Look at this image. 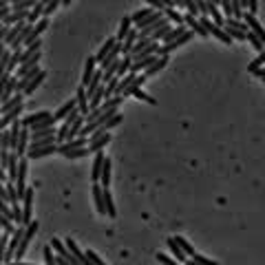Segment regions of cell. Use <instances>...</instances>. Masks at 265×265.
I'll list each match as a JSON object with an SVG mask.
<instances>
[{"label": "cell", "mask_w": 265, "mask_h": 265, "mask_svg": "<svg viewBox=\"0 0 265 265\" xmlns=\"http://www.w3.org/2000/svg\"><path fill=\"white\" fill-rule=\"evenodd\" d=\"M42 254H44V265H58V257H55V252L51 246H44Z\"/></svg>", "instance_id": "27"}, {"label": "cell", "mask_w": 265, "mask_h": 265, "mask_svg": "<svg viewBox=\"0 0 265 265\" xmlns=\"http://www.w3.org/2000/svg\"><path fill=\"white\" fill-rule=\"evenodd\" d=\"M24 98H27V95H24V93H16V95H13V98L9 100V102H4V104H2V109H0V113H2V115L11 113L13 109H18V106H22V100H24Z\"/></svg>", "instance_id": "16"}, {"label": "cell", "mask_w": 265, "mask_h": 265, "mask_svg": "<svg viewBox=\"0 0 265 265\" xmlns=\"http://www.w3.org/2000/svg\"><path fill=\"white\" fill-rule=\"evenodd\" d=\"M0 226H2V230H4V232H9V234L16 232V228H13V221H11V219L0 217Z\"/></svg>", "instance_id": "37"}, {"label": "cell", "mask_w": 265, "mask_h": 265, "mask_svg": "<svg viewBox=\"0 0 265 265\" xmlns=\"http://www.w3.org/2000/svg\"><path fill=\"white\" fill-rule=\"evenodd\" d=\"M86 146H89V137H78V139H69V141H64V144H58V148H60V155L66 157L69 152L86 148Z\"/></svg>", "instance_id": "4"}, {"label": "cell", "mask_w": 265, "mask_h": 265, "mask_svg": "<svg viewBox=\"0 0 265 265\" xmlns=\"http://www.w3.org/2000/svg\"><path fill=\"white\" fill-rule=\"evenodd\" d=\"M177 7H186L188 9V16H192V18H197L199 13H201V9H199V2H192V0H181V2H175Z\"/></svg>", "instance_id": "21"}, {"label": "cell", "mask_w": 265, "mask_h": 265, "mask_svg": "<svg viewBox=\"0 0 265 265\" xmlns=\"http://www.w3.org/2000/svg\"><path fill=\"white\" fill-rule=\"evenodd\" d=\"M124 95H132V98H137V100L146 102V104H150V106H155V104H157V100H155V98H150L148 93H144V91H141V89H137L135 84H132V86H131L129 91H126Z\"/></svg>", "instance_id": "17"}, {"label": "cell", "mask_w": 265, "mask_h": 265, "mask_svg": "<svg viewBox=\"0 0 265 265\" xmlns=\"http://www.w3.org/2000/svg\"><path fill=\"white\" fill-rule=\"evenodd\" d=\"M0 201H2V203H11V197H9V192H7V186H2V190H0Z\"/></svg>", "instance_id": "42"}, {"label": "cell", "mask_w": 265, "mask_h": 265, "mask_svg": "<svg viewBox=\"0 0 265 265\" xmlns=\"http://www.w3.org/2000/svg\"><path fill=\"white\" fill-rule=\"evenodd\" d=\"M86 155H91L89 146H86V148H80V150H73V152H69V155H66V159H82V157H86Z\"/></svg>", "instance_id": "35"}, {"label": "cell", "mask_w": 265, "mask_h": 265, "mask_svg": "<svg viewBox=\"0 0 265 265\" xmlns=\"http://www.w3.org/2000/svg\"><path fill=\"white\" fill-rule=\"evenodd\" d=\"M183 24H186V27H190V31L195 33V35H201V38H208V31L206 29L201 27V20L199 18H192V16H183Z\"/></svg>", "instance_id": "13"}, {"label": "cell", "mask_w": 265, "mask_h": 265, "mask_svg": "<svg viewBox=\"0 0 265 265\" xmlns=\"http://www.w3.org/2000/svg\"><path fill=\"white\" fill-rule=\"evenodd\" d=\"M53 113H49V111H35L33 115H27V117H22L20 120V124H22V129H31V126L35 124H40V122H44L47 117H51Z\"/></svg>", "instance_id": "7"}, {"label": "cell", "mask_w": 265, "mask_h": 265, "mask_svg": "<svg viewBox=\"0 0 265 265\" xmlns=\"http://www.w3.org/2000/svg\"><path fill=\"white\" fill-rule=\"evenodd\" d=\"M60 4H62L60 0H49V2H44V18H49L51 13H53L55 9L60 7Z\"/></svg>", "instance_id": "33"}, {"label": "cell", "mask_w": 265, "mask_h": 265, "mask_svg": "<svg viewBox=\"0 0 265 265\" xmlns=\"http://www.w3.org/2000/svg\"><path fill=\"white\" fill-rule=\"evenodd\" d=\"M44 78H47V73H44V71H42V73H40L38 78H33V80H31V84L27 86V91H24V95H33V91L38 89V86L42 84V82H44Z\"/></svg>", "instance_id": "29"}, {"label": "cell", "mask_w": 265, "mask_h": 265, "mask_svg": "<svg viewBox=\"0 0 265 265\" xmlns=\"http://www.w3.org/2000/svg\"><path fill=\"white\" fill-rule=\"evenodd\" d=\"M9 62H11V55H9V51L2 47V62H0V66H2V71L9 66Z\"/></svg>", "instance_id": "41"}, {"label": "cell", "mask_w": 265, "mask_h": 265, "mask_svg": "<svg viewBox=\"0 0 265 265\" xmlns=\"http://www.w3.org/2000/svg\"><path fill=\"white\" fill-rule=\"evenodd\" d=\"M55 144H58V135L31 137V146H29V150H40V148H47V146H55Z\"/></svg>", "instance_id": "9"}, {"label": "cell", "mask_w": 265, "mask_h": 265, "mask_svg": "<svg viewBox=\"0 0 265 265\" xmlns=\"http://www.w3.org/2000/svg\"><path fill=\"white\" fill-rule=\"evenodd\" d=\"M155 13V9H150V7H144V9H137L135 13L131 16V20H132V24H139L141 20H146L148 16H152Z\"/></svg>", "instance_id": "22"}, {"label": "cell", "mask_w": 265, "mask_h": 265, "mask_svg": "<svg viewBox=\"0 0 265 265\" xmlns=\"http://www.w3.org/2000/svg\"><path fill=\"white\" fill-rule=\"evenodd\" d=\"M93 201H95V210L100 212V215H106V203H104V188L100 186V183H93Z\"/></svg>", "instance_id": "12"}, {"label": "cell", "mask_w": 265, "mask_h": 265, "mask_svg": "<svg viewBox=\"0 0 265 265\" xmlns=\"http://www.w3.org/2000/svg\"><path fill=\"white\" fill-rule=\"evenodd\" d=\"M175 241L179 243V248L183 250V252H186V257H190V259H192V257H195V254H197V252H195V248H192L190 243H188L183 237H175Z\"/></svg>", "instance_id": "30"}, {"label": "cell", "mask_w": 265, "mask_h": 265, "mask_svg": "<svg viewBox=\"0 0 265 265\" xmlns=\"http://www.w3.org/2000/svg\"><path fill=\"white\" fill-rule=\"evenodd\" d=\"M246 38H248V42H250V44H252V47H254V51H257V53H261V51H265V44H263L261 40L257 38V33L248 31V35H246Z\"/></svg>", "instance_id": "28"}, {"label": "cell", "mask_w": 265, "mask_h": 265, "mask_svg": "<svg viewBox=\"0 0 265 265\" xmlns=\"http://www.w3.org/2000/svg\"><path fill=\"white\" fill-rule=\"evenodd\" d=\"M186 31H188L186 27H172V31L166 35V38H164V42H161V44H164V47H168V44L177 42V40H179V38H181V35L186 33Z\"/></svg>", "instance_id": "20"}, {"label": "cell", "mask_w": 265, "mask_h": 265, "mask_svg": "<svg viewBox=\"0 0 265 265\" xmlns=\"http://www.w3.org/2000/svg\"><path fill=\"white\" fill-rule=\"evenodd\" d=\"M166 246H168V250H170V254H172V259H177V261H179L181 265H186V252H183V250L179 248V243L175 241V237L172 239H166Z\"/></svg>", "instance_id": "15"}, {"label": "cell", "mask_w": 265, "mask_h": 265, "mask_svg": "<svg viewBox=\"0 0 265 265\" xmlns=\"http://www.w3.org/2000/svg\"><path fill=\"white\" fill-rule=\"evenodd\" d=\"M38 2H33V0H16V2H11V11H31Z\"/></svg>", "instance_id": "24"}, {"label": "cell", "mask_w": 265, "mask_h": 265, "mask_svg": "<svg viewBox=\"0 0 265 265\" xmlns=\"http://www.w3.org/2000/svg\"><path fill=\"white\" fill-rule=\"evenodd\" d=\"M148 44H152V40H139V42H137L135 47H132V53H131V55H137L141 49H146V47H148Z\"/></svg>", "instance_id": "40"}, {"label": "cell", "mask_w": 265, "mask_h": 265, "mask_svg": "<svg viewBox=\"0 0 265 265\" xmlns=\"http://www.w3.org/2000/svg\"><path fill=\"white\" fill-rule=\"evenodd\" d=\"M131 24H132V20H131V16H124V18H122V22H120V29H117V33H115V38H117V42H124V40L126 38H129V33L132 31V29H135V27H131Z\"/></svg>", "instance_id": "14"}, {"label": "cell", "mask_w": 265, "mask_h": 265, "mask_svg": "<svg viewBox=\"0 0 265 265\" xmlns=\"http://www.w3.org/2000/svg\"><path fill=\"white\" fill-rule=\"evenodd\" d=\"M75 109H78V98H71V100H66L64 104L60 106V109L53 113V120H55V122H64L66 117H69L71 113H73Z\"/></svg>", "instance_id": "5"}, {"label": "cell", "mask_w": 265, "mask_h": 265, "mask_svg": "<svg viewBox=\"0 0 265 265\" xmlns=\"http://www.w3.org/2000/svg\"><path fill=\"white\" fill-rule=\"evenodd\" d=\"M104 164H106V155H104V150H102V152H98V155H95L93 166H91V181H93V183H100L102 170H104Z\"/></svg>", "instance_id": "6"}, {"label": "cell", "mask_w": 265, "mask_h": 265, "mask_svg": "<svg viewBox=\"0 0 265 265\" xmlns=\"http://www.w3.org/2000/svg\"><path fill=\"white\" fill-rule=\"evenodd\" d=\"M86 257L91 259V263H93V265H106V263L98 257V252H95V250H86Z\"/></svg>", "instance_id": "38"}, {"label": "cell", "mask_w": 265, "mask_h": 265, "mask_svg": "<svg viewBox=\"0 0 265 265\" xmlns=\"http://www.w3.org/2000/svg\"><path fill=\"white\" fill-rule=\"evenodd\" d=\"M168 62H170V58H168V55H159V60H157V62L152 64L148 71H146V75H148V78H150V75H157L159 71H164V69H166Z\"/></svg>", "instance_id": "19"}, {"label": "cell", "mask_w": 265, "mask_h": 265, "mask_svg": "<svg viewBox=\"0 0 265 265\" xmlns=\"http://www.w3.org/2000/svg\"><path fill=\"white\" fill-rule=\"evenodd\" d=\"M164 18L168 22H172L175 27H183V16L175 9V2H168L166 9H164Z\"/></svg>", "instance_id": "10"}, {"label": "cell", "mask_w": 265, "mask_h": 265, "mask_svg": "<svg viewBox=\"0 0 265 265\" xmlns=\"http://www.w3.org/2000/svg\"><path fill=\"white\" fill-rule=\"evenodd\" d=\"M20 62H22V49H16V51L11 53V62H9V66L2 71V73H9V75H11V71L16 69V66H20Z\"/></svg>", "instance_id": "26"}, {"label": "cell", "mask_w": 265, "mask_h": 265, "mask_svg": "<svg viewBox=\"0 0 265 265\" xmlns=\"http://www.w3.org/2000/svg\"><path fill=\"white\" fill-rule=\"evenodd\" d=\"M20 203H22V226H24V228H29V226L33 223V221H31V210H33V188H29L27 195H24V199H22Z\"/></svg>", "instance_id": "2"}, {"label": "cell", "mask_w": 265, "mask_h": 265, "mask_svg": "<svg viewBox=\"0 0 265 265\" xmlns=\"http://www.w3.org/2000/svg\"><path fill=\"white\" fill-rule=\"evenodd\" d=\"M254 75H257V78H259V80H265V66H263V69H259V71H257V73H254Z\"/></svg>", "instance_id": "44"}, {"label": "cell", "mask_w": 265, "mask_h": 265, "mask_svg": "<svg viewBox=\"0 0 265 265\" xmlns=\"http://www.w3.org/2000/svg\"><path fill=\"white\" fill-rule=\"evenodd\" d=\"M95 73H98V58H89L84 62V71H82V80H80V86H84V89H89L91 80L95 78Z\"/></svg>", "instance_id": "1"}, {"label": "cell", "mask_w": 265, "mask_h": 265, "mask_svg": "<svg viewBox=\"0 0 265 265\" xmlns=\"http://www.w3.org/2000/svg\"><path fill=\"white\" fill-rule=\"evenodd\" d=\"M259 11V0H250V4H248V13H257Z\"/></svg>", "instance_id": "43"}, {"label": "cell", "mask_w": 265, "mask_h": 265, "mask_svg": "<svg viewBox=\"0 0 265 265\" xmlns=\"http://www.w3.org/2000/svg\"><path fill=\"white\" fill-rule=\"evenodd\" d=\"M192 261H197L199 265H219L217 261H212V259H206V257H201V254H195V257H192Z\"/></svg>", "instance_id": "39"}, {"label": "cell", "mask_w": 265, "mask_h": 265, "mask_svg": "<svg viewBox=\"0 0 265 265\" xmlns=\"http://www.w3.org/2000/svg\"><path fill=\"white\" fill-rule=\"evenodd\" d=\"M111 139H113V137H111V132H104V135H91L89 137V150L98 155V152H102L106 146L111 144Z\"/></svg>", "instance_id": "3"}, {"label": "cell", "mask_w": 265, "mask_h": 265, "mask_svg": "<svg viewBox=\"0 0 265 265\" xmlns=\"http://www.w3.org/2000/svg\"><path fill=\"white\" fill-rule=\"evenodd\" d=\"M263 66H265V51H261V53H257V58H254L252 62L248 64V71L254 75L259 69H263Z\"/></svg>", "instance_id": "23"}, {"label": "cell", "mask_w": 265, "mask_h": 265, "mask_svg": "<svg viewBox=\"0 0 265 265\" xmlns=\"http://www.w3.org/2000/svg\"><path fill=\"white\" fill-rule=\"evenodd\" d=\"M104 203H106V217L115 219L117 217V210H115V201H113V195L109 190H104Z\"/></svg>", "instance_id": "25"}, {"label": "cell", "mask_w": 265, "mask_h": 265, "mask_svg": "<svg viewBox=\"0 0 265 265\" xmlns=\"http://www.w3.org/2000/svg\"><path fill=\"white\" fill-rule=\"evenodd\" d=\"M221 9H223V16H226V20H228V18H234V7H232L230 0H223V2H221Z\"/></svg>", "instance_id": "36"}, {"label": "cell", "mask_w": 265, "mask_h": 265, "mask_svg": "<svg viewBox=\"0 0 265 265\" xmlns=\"http://www.w3.org/2000/svg\"><path fill=\"white\" fill-rule=\"evenodd\" d=\"M53 152H60L58 144H55V146H47V148H40V150H29L27 157H29V159H40V157H49V155H53Z\"/></svg>", "instance_id": "18"}, {"label": "cell", "mask_w": 265, "mask_h": 265, "mask_svg": "<svg viewBox=\"0 0 265 265\" xmlns=\"http://www.w3.org/2000/svg\"><path fill=\"white\" fill-rule=\"evenodd\" d=\"M78 106H80V113L84 117L91 115V98H89L84 86H78Z\"/></svg>", "instance_id": "11"}, {"label": "cell", "mask_w": 265, "mask_h": 265, "mask_svg": "<svg viewBox=\"0 0 265 265\" xmlns=\"http://www.w3.org/2000/svg\"><path fill=\"white\" fill-rule=\"evenodd\" d=\"M226 33L230 35V40H232V42H234V40H239V42H241V40H246V42H248L246 33H243L241 29H234V27H226Z\"/></svg>", "instance_id": "31"}, {"label": "cell", "mask_w": 265, "mask_h": 265, "mask_svg": "<svg viewBox=\"0 0 265 265\" xmlns=\"http://www.w3.org/2000/svg\"><path fill=\"white\" fill-rule=\"evenodd\" d=\"M11 212H13V221H18L22 226V203H11Z\"/></svg>", "instance_id": "34"}, {"label": "cell", "mask_w": 265, "mask_h": 265, "mask_svg": "<svg viewBox=\"0 0 265 265\" xmlns=\"http://www.w3.org/2000/svg\"><path fill=\"white\" fill-rule=\"evenodd\" d=\"M155 259H157V261H159L161 265H181L179 261H177V259H170V257H168V254H164V252H157Z\"/></svg>", "instance_id": "32"}, {"label": "cell", "mask_w": 265, "mask_h": 265, "mask_svg": "<svg viewBox=\"0 0 265 265\" xmlns=\"http://www.w3.org/2000/svg\"><path fill=\"white\" fill-rule=\"evenodd\" d=\"M117 44H120V42H117V38H115V35H113V38H109L104 44H102V47L98 49V53H95V58H98V64H102L106 58H109L111 53H113V49L117 47Z\"/></svg>", "instance_id": "8"}]
</instances>
